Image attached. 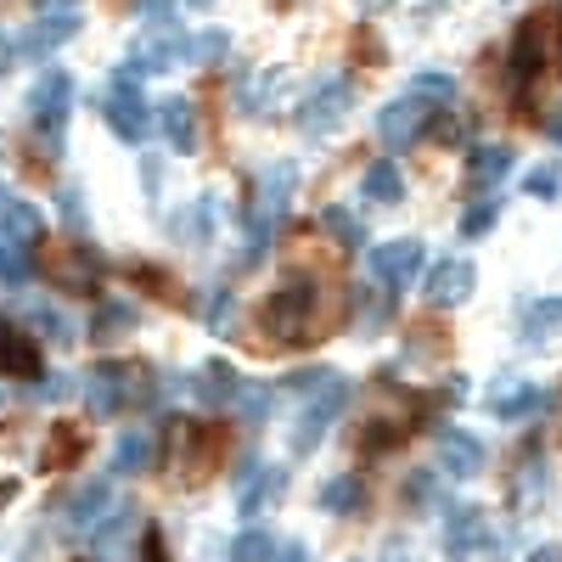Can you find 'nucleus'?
<instances>
[{"instance_id":"nucleus-1","label":"nucleus","mask_w":562,"mask_h":562,"mask_svg":"<svg viewBox=\"0 0 562 562\" xmlns=\"http://www.w3.org/2000/svg\"><path fill=\"white\" fill-rule=\"evenodd\" d=\"M259 326H265V338L276 344H299L310 333H321V315H315V281L310 276H293L288 288H276L259 310Z\"/></svg>"},{"instance_id":"nucleus-2","label":"nucleus","mask_w":562,"mask_h":562,"mask_svg":"<svg viewBox=\"0 0 562 562\" xmlns=\"http://www.w3.org/2000/svg\"><path fill=\"white\" fill-rule=\"evenodd\" d=\"M108 130L119 140H147V130H153V108H147V97H140V74L130 63L108 85Z\"/></svg>"},{"instance_id":"nucleus-3","label":"nucleus","mask_w":562,"mask_h":562,"mask_svg":"<svg viewBox=\"0 0 562 562\" xmlns=\"http://www.w3.org/2000/svg\"><path fill=\"white\" fill-rule=\"evenodd\" d=\"M344 405H349V383L344 378H333L321 394H310V400H299V422H293V450L299 456H310L321 439H326V428L344 416Z\"/></svg>"},{"instance_id":"nucleus-4","label":"nucleus","mask_w":562,"mask_h":562,"mask_svg":"<svg viewBox=\"0 0 562 562\" xmlns=\"http://www.w3.org/2000/svg\"><path fill=\"white\" fill-rule=\"evenodd\" d=\"M349 108H355V79H321L299 102V130L304 135H333Z\"/></svg>"},{"instance_id":"nucleus-5","label":"nucleus","mask_w":562,"mask_h":562,"mask_svg":"<svg viewBox=\"0 0 562 562\" xmlns=\"http://www.w3.org/2000/svg\"><path fill=\"white\" fill-rule=\"evenodd\" d=\"M434 124V102L428 97H416V90H405V97H394L383 113H378V140L389 153L411 147V140H422V130Z\"/></svg>"},{"instance_id":"nucleus-6","label":"nucleus","mask_w":562,"mask_h":562,"mask_svg":"<svg viewBox=\"0 0 562 562\" xmlns=\"http://www.w3.org/2000/svg\"><path fill=\"white\" fill-rule=\"evenodd\" d=\"M68 108H74V74H63V68L40 74V79H34V90H29V102H23L29 124H34V130H45V135L63 130Z\"/></svg>"},{"instance_id":"nucleus-7","label":"nucleus","mask_w":562,"mask_h":562,"mask_svg":"<svg viewBox=\"0 0 562 562\" xmlns=\"http://www.w3.org/2000/svg\"><path fill=\"white\" fill-rule=\"evenodd\" d=\"M473 288H479V270H473V259H456V254H445V259H434L428 281H422V299H428L434 310H456V304L473 299Z\"/></svg>"},{"instance_id":"nucleus-8","label":"nucleus","mask_w":562,"mask_h":562,"mask_svg":"<svg viewBox=\"0 0 562 562\" xmlns=\"http://www.w3.org/2000/svg\"><path fill=\"white\" fill-rule=\"evenodd\" d=\"M422 259H428V248H422L416 237H394L383 248H371V276H378V288L400 293V288H411V281H416Z\"/></svg>"},{"instance_id":"nucleus-9","label":"nucleus","mask_w":562,"mask_h":562,"mask_svg":"<svg viewBox=\"0 0 562 562\" xmlns=\"http://www.w3.org/2000/svg\"><path fill=\"white\" fill-rule=\"evenodd\" d=\"M557 18H529L524 29H518V45H512V74H518V85H535L540 79V68H546V57H551V45H557Z\"/></svg>"},{"instance_id":"nucleus-10","label":"nucleus","mask_w":562,"mask_h":562,"mask_svg":"<svg viewBox=\"0 0 562 562\" xmlns=\"http://www.w3.org/2000/svg\"><path fill=\"white\" fill-rule=\"evenodd\" d=\"M484 405H490L501 422H529V416L546 411V389H540V383H518V378H495L490 394H484Z\"/></svg>"},{"instance_id":"nucleus-11","label":"nucleus","mask_w":562,"mask_h":562,"mask_svg":"<svg viewBox=\"0 0 562 562\" xmlns=\"http://www.w3.org/2000/svg\"><path fill=\"white\" fill-rule=\"evenodd\" d=\"M74 34H79V12H74V7H57V12L34 18L29 34L12 45V52H18V57H45V52H57V45L74 40Z\"/></svg>"},{"instance_id":"nucleus-12","label":"nucleus","mask_w":562,"mask_h":562,"mask_svg":"<svg viewBox=\"0 0 562 562\" xmlns=\"http://www.w3.org/2000/svg\"><path fill=\"white\" fill-rule=\"evenodd\" d=\"M243 484H237V506H243V518H254L259 506H270L276 495H281V484H288V473L281 467H270V461H243V473H237Z\"/></svg>"},{"instance_id":"nucleus-13","label":"nucleus","mask_w":562,"mask_h":562,"mask_svg":"<svg viewBox=\"0 0 562 562\" xmlns=\"http://www.w3.org/2000/svg\"><path fill=\"white\" fill-rule=\"evenodd\" d=\"M135 529H140L135 506H113L108 518H102L97 529H90V551H97V562H119V557H130Z\"/></svg>"},{"instance_id":"nucleus-14","label":"nucleus","mask_w":562,"mask_h":562,"mask_svg":"<svg viewBox=\"0 0 562 562\" xmlns=\"http://www.w3.org/2000/svg\"><path fill=\"white\" fill-rule=\"evenodd\" d=\"M434 450H439V467L450 479H479V467H484V445L467 434V428H445L439 439H434Z\"/></svg>"},{"instance_id":"nucleus-15","label":"nucleus","mask_w":562,"mask_h":562,"mask_svg":"<svg viewBox=\"0 0 562 562\" xmlns=\"http://www.w3.org/2000/svg\"><path fill=\"white\" fill-rule=\"evenodd\" d=\"M153 124L164 130V140H169L175 153H198V108L186 102V97H164L158 113H153Z\"/></svg>"},{"instance_id":"nucleus-16","label":"nucleus","mask_w":562,"mask_h":562,"mask_svg":"<svg viewBox=\"0 0 562 562\" xmlns=\"http://www.w3.org/2000/svg\"><path fill=\"white\" fill-rule=\"evenodd\" d=\"M293 192H299V169H293V164H270V169L259 175V203H254V209H259L270 225H281Z\"/></svg>"},{"instance_id":"nucleus-17","label":"nucleus","mask_w":562,"mask_h":562,"mask_svg":"<svg viewBox=\"0 0 562 562\" xmlns=\"http://www.w3.org/2000/svg\"><path fill=\"white\" fill-rule=\"evenodd\" d=\"M113 512V490L108 484H79L74 495H68V506H63V518H68V529H79V535H90L102 518Z\"/></svg>"},{"instance_id":"nucleus-18","label":"nucleus","mask_w":562,"mask_h":562,"mask_svg":"<svg viewBox=\"0 0 562 562\" xmlns=\"http://www.w3.org/2000/svg\"><path fill=\"white\" fill-rule=\"evenodd\" d=\"M23 321L34 326L45 344H74V333H79L74 315H68L63 304H52V299H29V304H23Z\"/></svg>"},{"instance_id":"nucleus-19","label":"nucleus","mask_w":562,"mask_h":562,"mask_svg":"<svg viewBox=\"0 0 562 562\" xmlns=\"http://www.w3.org/2000/svg\"><path fill=\"white\" fill-rule=\"evenodd\" d=\"M198 405H209V411H220V405H231V400H237L243 394V378H237V371H231L225 360H209L203 371H198Z\"/></svg>"},{"instance_id":"nucleus-20","label":"nucleus","mask_w":562,"mask_h":562,"mask_svg":"<svg viewBox=\"0 0 562 562\" xmlns=\"http://www.w3.org/2000/svg\"><path fill=\"white\" fill-rule=\"evenodd\" d=\"M484 546V512L479 506H461V512H450V529H445V551L456 557V562H467Z\"/></svg>"},{"instance_id":"nucleus-21","label":"nucleus","mask_w":562,"mask_h":562,"mask_svg":"<svg viewBox=\"0 0 562 562\" xmlns=\"http://www.w3.org/2000/svg\"><path fill=\"white\" fill-rule=\"evenodd\" d=\"M85 389H90V411H97V416H119V405L130 400L119 366H97V371L85 378Z\"/></svg>"},{"instance_id":"nucleus-22","label":"nucleus","mask_w":562,"mask_h":562,"mask_svg":"<svg viewBox=\"0 0 562 562\" xmlns=\"http://www.w3.org/2000/svg\"><path fill=\"white\" fill-rule=\"evenodd\" d=\"M360 192H366V203H400V198H405L400 164H394V158H378V164L360 175Z\"/></svg>"},{"instance_id":"nucleus-23","label":"nucleus","mask_w":562,"mask_h":562,"mask_svg":"<svg viewBox=\"0 0 562 562\" xmlns=\"http://www.w3.org/2000/svg\"><path fill=\"white\" fill-rule=\"evenodd\" d=\"M0 371H12V378H40V349H34V338L12 333V326H0Z\"/></svg>"},{"instance_id":"nucleus-24","label":"nucleus","mask_w":562,"mask_h":562,"mask_svg":"<svg viewBox=\"0 0 562 562\" xmlns=\"http://www.w3.org/2000/svg\"><path fill=\"white\" fill-rule=\"evenodd\" d=\"M153 467V439L147 434H119L113 445V473L119 479H135V473H147Z\"/></svg>"},{"instance_id":"nucleus-25","label":"nucleus","mask_w":562,"mask_h":562,"mask_svg":"<svg viewBox=\"0 0 562 562\" xmlns=\"http://www.w3.org/2000/svg\"><path fill=\"white\" fill-rule=\"evenodd\" d=\"M506 169H512V147H479L473 158H467V180L484 186V192L506 180Z\"/></svg>"},{"instance_id":"nucleus-26","label":"nucleus","mask_w":562,"mask_h":562,"mask_svg":"<svg viewBox=\"0 0 562 562\" xmlns=\"http://www.w3.org/2000/svg\"><path fill=\"white\" fill-rule=\"evenodd\" d=\"M360 501H366V484H360L355 473H338V479L321 484V506L333 512V518H344V512H360Z\"/></svg>"},{"instance_id":"nucleus-27","label":"nucleus","mask_w":562,"mask_h":562,"mask_svg":"<svg viewBox=\"0 0 562 562\" xmlns=\"http://www.w3.org/2000/svg\"><path fill=\"white\" fill-rule=\"evenodd\" d=\"M557 326H562V299H535V304L518 310V333L524 338H546V333H557Z\"/></svg>"},{"instance_id":"nucleus-28","label":"nucleus","mask_w":562,"mask_h":562,"mask_svg":"<svg viewBox=\"0 0 562 562\" xmlns=\"http://www.w3.org/2000/svg\"><path fill=\"white\" fill-rule=\"evenodd\" d=\"M169 231H175L180 243H203V237H214V198L192 203V209H186V214H180Z\"/></svg>"},{"instance_id":"nucleus-29","label":"nucleus","mask_w":562,"mask_h":562,"mask_svg":"<svg viewBox=\"0 0 562 562\" xmlns=\"http://www.w3.org/2000/svg\"><path fill=\"white\" fill-rule=\"evenodd\" d=\"M225 52H231V34L225 29H203V34L186 40V63H203V68L225 63Z\"/></svg>"},{"instance_id":"nucleus-30","label":"nucleus","mask_w":562,"mask_h":562,"mask_svg":"<svg viewBox=\"0 0 562 562\" xmlns=\"http://www.w3.org/2000/svg\"><path fill=\"white\" fill-rule=\"evenodd\" d=\"M135 326H140V310H135V304H124V299H113V304H102V315H97V338L108 344V338L135 333Z\"/></svg>"},{"instance_id":"nucleus-31","label":"nucleus","mask_w":562,"mask_h":562,"mask_svg":"<svg viewBox=\"0 0 562 562\" xmlns=\"http://www.w3.org/2000/svg\"><path fill=\"white\" fill-rule=\"evenodd\" d=\"M276 85H281V74H243V85H237V108H243V113H259V108H270Z\"/></svg>"},{"instance_id":"nucleus-32","label":"nucleus","mask_w":562,"mask_h":562,"mask_svg":"<svg viewBox=\"0 0 562 562\" xmlns=\"http://www.w3.org/2000/svg\"><path fill=\"white\" fill-rule=\"evenodd\" d=\"M231 562H276V540H270V529H243L237 535V546H231Z\"/></svg>"},{"instance_id":"nucleus-33","label":"nucleus","mask_w":562,"mask_h":562,"mask_svg":"<svg viewBox=\"0 0 562 562\" xmlns=\"http://www.w3.org/2000/svg\"><path fill=\"white\" fill-rule=\"evenodd\" d=\"M326 231H333V237H338L344 248H360V243H366V225H360V214H355V209H344V203L326 209Z\"/></svg>"},{"instance_id":"nucleus-34","label":"nucleus","mask_w":562,"mask_h":562,"mask_svg":"<svg viewBox=\"0 0 562 562\" xmlns=\"http://www.w3.org/2000/svg\"><path fill=\"white\" fill-rule=\"evenodd\" d=\"M524 192L540 198V203H551V198L562 192V169H557V164H535V169L524 175Z\"/></svg>"},{"instance_id":"nucleus-35","label":"nucleus","mask_w":562,"mask_h":562,"mask_svg":"<svg viewBox=\"0 0 562 562\" xmlns=\"http://www.w3.org/2000/svg\"><path fill=\"white\" fill-rule=\"evenodd\" d=\"M495 220H501V203H495V198L473 203V209L461 214V237H490V231H495Z\"/></svg>"},{"instance_id":"nucleus-36","label":"nucleus","mask_w":562,"mask_h":562,"mask_svg":"<svg viewBox=\"0 0 562 562\" xmlns=\"http://www.w3.org/2000/svg\"><path fill=\"white\" fill-rule=\"evenodd\" d=\"M237 405H243V416H248V422H265V416L276 411V389H270V383H254V389L243 383Z\"/></svg>"},{"instance_id":"nucleus-37","label":"nucleus","mask_w":562,"mask_h":562,"mask_svg":"<svg viewBox=\"0 0 562 562\" xmlns=\"http://www.w3.org/2000/svg\"><path fill=\"white\" fill-rule=\"evenodd\" d=\"M231 304H237V299H231L225 288H214V293L203 299V310H198V321L209 326V333H225V326H231Z\"/></svg>"},{"instance_id":"nucleus-38","label":"nucleus","mask_w":562,"mask_h":562,"mask_svg":"<svg viewBox=\"0 0 562 562\" xmlns=\"http://www.w3.org/2000/svg\"><path fill=\"white\" fill-rule=\"evenodd\" d=\"M416 97H428V102H456V79H450V74H416Z\"/></svg>"},{"instance_id":"nucleus-39","label":"nucleus","mask_w":562,"mask_h":562,"mask_svg":"<svg viewBox=\"0 0 562 562\" xmlns=\"http://www.w3.org/2000/svg\"><path fill=\"white\" fill-rule=\"evenodd\" d=\"M52 439H57V445H52V456H45V467H63L68 456H79V450H85V439H79L74 428H57Z\"/></svg>"},{"instance_id":"nucleus-40","label":"nucleus","mask_w":562,"mask_h":562,"mask_svg":"<svg viewBox=\"0 0 562 562\" xmlns=\"http://www.w3.org/2000/svg\"><path fill=\"white\" fill-rule=\"evenodd\" d=\"M23 276H29V259H23V248L0 243V281H23Z\"/></svg>"},{"instance_id":"nucleus-41","label":"nucleus","mask_w":562,"mask_h":562,"mask_svg":"<svg viewBox=\"0 0 562 562\" xmlns=\"http://www.w3.org/2000/svg\"><path fill=\"white\" fill-rule=\"evenodd\" d=\"M63 220H68L74 231H85V198L74 192V186H63Z\"/></svg>"},{"instance_id":"nucleus-42","label":"nucleus","mask_w":562,"mask_h":562,"mask_svg":"<svg viewBox=\"0 0 562 562\" xmlns=\"http://www.w3.org/2000/svg\"><path fill=\"white\" fill-rule=\"evenodd\" d=\"M276 562H310V551H304V546H281Z\"/></svg>"},{"instance_id":"nucleus-43","label":"nucleus","mask_w":562,"mask_h":562,"mask_svg":"<svg viewBox=\"0 0 562 562\" xmlns=\"http://www.w3.org/2000/svg\"><path fill=\"white\" fill-rule=\"evenodd\" d=\"M529 562H562V551H557V546H546V551H535Z\"/></svg>"},{"instance_id":"nucleus-44","label":"nucleus","mask_w":562,"mask_h":562,"mask_svg":"<svg viewBox=\"0 0 562 562\" xmlns=\"http://www.w3.org/2000/svg\"><path fill=\"white\" fill-rule=\"evenodd\" d=\"M551 140H557V147H562V119H557V124H551Z\"/></svg>"},{"instance_id":"nucleus-45","label":"nucleus","mask_w":562,"mask_h":562,"mask_svg":"<svg viewBox=\"0 0 562 562\" xmlns=\"http://www.w3.org/2000/svg\"><path fill=\"white\" fill-rule=\"evenodd\" d=\"M0 400H7V394H0Z\"/></svg>"}]
</instances>
